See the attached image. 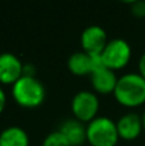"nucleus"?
Returning a JSON list of instances; mask_svg holds the SVG:
<instances>
[{
	"instance_id": "13",
	"label": "nucleus",
	"mask_w": 145,
	"mask_h": 146,
	"mask_svg": "<svg viewBox=\"0 0 145 146\" xmlns=\"http://www.w3.org/2000/svg\"><path fill=\"white\" fill-rule=\"evenodd\" d=\"M43 146H71L61 131H53L44 139Z\"/></svg>"
},
{
	"instance_id": "16",
	"label": "nucleus",
	"mask_w": 145,
	"mask_h": 146,
	"mask_svg": "<svg viewBox=\"0 0 145 146\" xmlns=\"http://www.w3.org/2000/svg\"><path fill=\"white\" fill-rule=\"evenodd\" d=\"M5 104H7V96H5V92L1 87H0V113L4 110Z\"/></svg>"
},
{
	"instance_id": "17",
	"label": "nucleus",
	"mask_w": 145,
	"mask_h": 146,
	"mask_svg": "<svg viewBox=\"0 0 145 146\" xmlns=\"http://www.w3.org/2000/svg\"><path fill=\"white\" fill-rule=\"evenodd\" d=\"M141 121H143V129L145 131V111H144L143 117H141Z\"/></svg>"
},
{
	"instance_id": "5",
	"label": "nucleus",
	"mask_w": 145,
	"mask_h": 146,
	"mask_svg": "<svg viewBox=\"0 0 145 146\" xmlns=\"http://www.w3.org/2000/svg\"><path fill=\"white\" fill-rule=\"evenodd\" d=\"M71 108L74 114V118L84 122H91L96 118L99 110V100L94 92L82 90L74 94L71 101Z\"/></svg>"
},
{
	"instance_id": "3",
	"label": "nucleus",
	"mask_w": 145,
	"mask_h": 146,
	"mask_svg": "<svg viewBox=\"0 0 145 146\" xmlns=\"http://www.w3.org/2000/svg\"><path fill=\"white\" fill-rule=\"evenodd\" d=\"M86 139L91 146H116L120 139L117 124L108 117H96L87 123Z\"/></svg>"
},
{
	"instance_id": "9",
	"label": "nucleus",
	"mask_w": 145,
	"mask_h": 146,
	"mask_svg": "<svg viewBox=\"0 0 145 146\" xmlns=\"http://www.w3.org/2000/svg\"><path fill=\"white\" fill-rule=\"evenodd\" d=\"M90 78H91V85L94 90L100 94L113 92L118 81L114 71L107 68L103 63L95 67L90 74Z\"/></svg>"
},
{
	"instance_id": "10",
	"label": "nucleus",
	"mask_w": 145,
	"mask_h": 146,
	"mask_svg": "<svg viewBox=\"0 0 145 146\" xmlns=\"http://www.w3.org/2000/svg\"><path fill=\"white\" fill-rule=\"evenodd\" d=\"M118 136L123 140H135L143 131V121L141 117L135 113H127L122 115L117 122Z\"/></svg>"
},
{
	"instance_id": "8",
	"label": "nucleus",
	"mask_w": 145,
	"mask_h": 146,
	"mask_svg": "<svg viewBox=\"0 0 145 146\" xmlns=\"http://www.w3.org/2000/svg\"><path fill=\"white\" fill-rule=\"evenodd\" d=\"M100 63H103L100 55H90L86 51H76L68 58L67 66L72 74L90 76L95 67Z\"/></svg>"
},
{
	"instance_id": "11",
	"label": "nucleus",
	"mask_w": 145,
	"mask_h": 146,
	"mask_svg": "<svg viewBox=\"0 0 145 146\" xmlns=\"http://www.w3.org/2000/svg\"><path fill=\"white\" fill-rule=\"evenodd\" d=\"M59 131L63 133L71 146H80L86 141V127L81 121L76 118L66 119L59 127Z\"/></svg>"
},
{
	"instance_id": "15",
	"label": "nucleus",
	"mask_w": 145,
	"mask_h": 146,
	"mask_svg": "<svg viewBox=\"0 0 145 146\" xmlns=\"http://www.w3.org/2000/svg\"><path fill=\"white\" fill-rule=\"evenodd\" d=\"M139 73L145 78V51L139 59Z\"/></svg>"
},
{
	"instance_id": "2",
	"label": "nucleus",
	"mask_w": 145,
	"mask_h": 146,
	"mask_svg": "<svg viewBox=\"0 0 145 146\" xmlns=\"http://www.w3.org/2000/svg\"><path fill=\"white\" fill-rule=\"evenodd\" d=\"M12 95L15 103L25 108L40 106L45 100V87L35 76H22L12 85Z\"/></svg>"
},
{
	"instance_id": "14",
	"label": "nucleus",
	"mask_w": 145,
	"mask_h": 146,
	"mask_svg": "<svg viewBox=\"0 0 145 146\" xmlns=\"http://www.w3.org/2000/svg\"><path fill=\"white\" fill-rule=\"evenodd\" d=\"M131 12L136 17H145V0L131 1Z\"/></svg>"
},
{
	"instance_id": "7",
	"label": "nucleus",
	"mask_w": 145,
	"mask_h": 146,
	"mask_svg": "<svg viewBox=\"0 0 145 146\" xmlns=\"http://www.w3.org/2000/svg\"><path fill=\"white\" fill-rule=\"evenodd\" d=\"M23 64L13 53L5 51L0 54V82L13 85L23 76Z\"/></svg>"
},
{
	"instance_id": "4",
	"label": "nucleus",
	"mask_w": 145,
	"mask_h": 146,
	"mask_svg": "<svg viewBox=\"0 0 145 146\" xmlns=\"http://www.w3.org/2000/svg\"><path fill=\"white\" fill-rule=\"evenodd\" d=\"M102 62L107 68L116 71L128 64L131 59V46L123 38H112L107 42L100 54Z\"/></svg>"
},
{
	"instance_id": "12",
	"label": "nucleus",
	"mask_w": 145,
	"mask_h": 146,
	"mask_svg": "<svg viewBox=\"0 0 145 146\" xmlns=\"http://www.w3.org/2000/svg\"><path fill=\"white\" fill-rule=\"evenodd\" d=\"M27 132L18 126L7 127L0 132V146H28Z\"/></svg>"
},
{
	"instance_id": "1",
	"label": "nucleus",
	"mask_w": 145,
	"mask_h": 146,
	"mask_svg": "<svg viewBox=\"0 0 145 146\" xmlns=\"http://www.w3.org/2000/svg\"><path fill=\"white\" fill-rule=\"evenodd\" d=\"M113 94L121 105L140 106L145 103V78L140 73H126L118 78Z\"/></svg>"
},
{
	"instance_id": "6",
	"label": "nucleus",
	"mask_w": 145,
	"mask_h": 146,
	"mask_svg": "<svg viewBox=\"0 0 145 146\" xmlns=\"http://www.w3.org/2000/svg\"><path fill=\"white\" fill-rule=\"evenodd\" d=\"M108 41L105 30L96 25L86 27L81 33V46L90 55H100Z\"/></svg>"
}]
</instances>
